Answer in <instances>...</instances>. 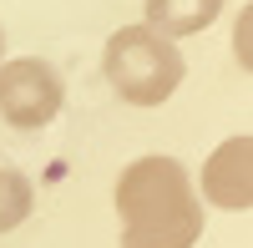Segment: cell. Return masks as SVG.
Listing matches in <instances>:
<instances>
[{"label":"cell","instance_id":"cell-1","mask_svg":"<svg viewBox=\"0 0 253 248\" xmlns=\"http://www.w3.org/2000/svg\"><path fill=\"white\" fill-rule=\"evenodd\" d=\"M122 248H193L203 238V203L177 157H137L117 182Z\"/></svg>","mask_w":253,"mask_h":248},{"label":"cell","instance_id":"cell-2","mask_svg":"<svg viewBox=\"0 0 253 248\" xmlns=\"http://www.w3.org/2000/svg\"><path fill=\"white\" fill-rule=\"evenodd\" d=\"M101 66H107L112 91L132 107H162L182 86V56L172 46V36H162L152 26H122L107 41Z\"/></svg>","mask_w":253,"mask_h":248},{"label":"cell","instance_id":"cell-3","mask_svg":"<svg viewBox=\"0 0 253 248\" xmlns=\"http://www.w3.org/2000/svg\"><path fill=\"white\" fill-rule=\"evenodd\" d=\"M66 101V81L51 61L41 56H15L0 66V117L20 132H36L61 112Z\"/></svg>","mask_w":253,"mask_h":248},{"label":"cell","instance_id":"cell-4","mask_svg":"<svg viewBox=\"0 0 253 248\" xmlns=\"http://www.w3.org/2000/svg\"><path fill=\"white\" fill-rule=\"evenodd\" d=\"M203 198L228 213L253 208V137H228L213 147L203 162Z\"/></svg>","mask_w":253,"mask_h":248},{"label":"cell","instance_id":"cell-5","mask_svg":"<svg viewBox=\"0 0 253 248\" xmlns=\"http://www.w3.org/2000/svg\"><path fill=\"white\" fill-rule=\"evenodd\" d=\"M228 0H147V26L162 36H198L223 15Z\"/></svg>","mask_w":253,"mask_h":248},{"label":"cell","instance_id":"cell-6","mask_svg":"<svg viewBox=\"0 0 253 248\" xmlns=\"http://www.w3.org/2000/svg\"><path fill=\"white\" fill-rule=\"evenodd\" d=\"M31 208H36V188L15 167H0V233L20 228L31 218Z\"/></svg>","mask_w":253,"mask_h":248},{"label":"cell","instance_id":"cell-7","mask_svg":"<svg viewBox=\"0 0 253 248\" xmlns=\"http://www.w3.org/2000/svg\"><path fill=\"white\" fill-rule=\"evenodd\" d=\"M233 56H238V66H243V71H253V0L243 5L238 26H233Z\"/></svg>","mask_w":253,"mask_h":248},{"label":"cell","instance_id":"cell-8","mask_svg":"<svg viewBox=\"0 0 253 248\" xmlns=\"http://www.w3.org/2000/svg\"><path fill=\"white\" fill-rule=\"evenodd\" d=\"M0 46H5V36H0Z\"/></svg>","mask_w":253,"mask_h":248}]
</instances>
